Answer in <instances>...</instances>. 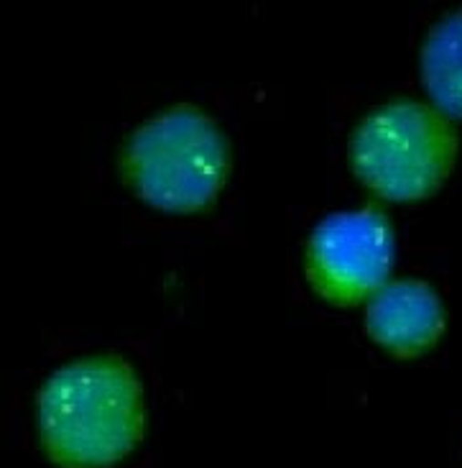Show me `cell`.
<instances>
[{
    "label": "cell",
    "mask_w": 462,
    "mask_h": 468,
    "mask_svg": "<svg viewBox=\"0 0 462 468\" xmlns=\"http://www.w3.org/2000/svg\"><path fill=\"white\" fill-rule=\"evenodd\" d=\"M365 333L391 354H425L445 330V307L426 282L401 279L375 292L365 310Z\"/></svg>",
    "instance_id": "cell-5"
},
{
    "label": "cell",
    "mask_w": 462,
    "mask_h": 468,
    "mask_svg": "<svg viewBox=\"0 0 462 468\" xmlns=\"http://www.w3.org/2000/svg\"><path fill=\"white\" fill-rule=\"evenodd\" d=\"M457 133L447 118L419 102H391L368 113L350 139L355 177L378 197L422 200L450 177Z\"/></svg>",
    "instance_id": "cell-3"
},
{
    "label": "cell",
    "mask_w": 462,
    "mask_h": 468,
    "mask_svg": "<svg viewBox=\"0 0 462 468\" xmlns=\"http://www.w3.org/2000/svg\"><path fill=\"white\" fill-rule=\"evenodd\" d=\"M37 422L44 451L59 468H110L143 441V384L121 356L77 358L38 389Z\"/></svg>",
    "instance_id": "cell-1"
},
{
    "label": "cell",
    "mask_w": 462,
    "mask_h": 468,
    "mask_svg": "<svg viewBox=\"0 0 462 468\" xmlns=\"http://www.w3.org/2000/svg\"><path fill=\"white\" fill-rule=\"evenodd\" d=\"M422 82L439 113L462 121V8L447 13L426 34Z\"/></svg>",
    "instance_id": "cell-6"
},
{
    "label": "cell",
    "mask_w": 462,
    "mask_h": 468,
    "mask_svg": "<svg viewBox=\"0 0 462 468\" xmlns=\"http://www.w3.org/2000/svg\"><path fill=\"white\" fill-rule=\"evenodd\" d=\"M394 266V230L375 210L327 216L307 243V277L332 304H355L386 287Z\"/></svg>",
    "instance_id": "cell-4"
},
{
    "label": "cell",
    "mask_w": 462,
    "mask_h": 468,
    "mask_svg": "<svg viewBox=\"0 0 462 468\" xmlns=\"http://www.w3.org/2000/svg\"><path fill=\"white\" fill-rule=\"evenodd\" d=\"M227 172V139L194 105H174L138 123L121 154L125 187L151 210L169 216L210 210Z\"/></svg>",
    "instance_id": "cell-2"
}]
</instances>
